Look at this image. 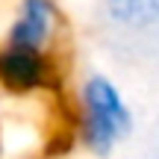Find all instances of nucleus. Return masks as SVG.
Instances as JSON below:
<instances>
[{
  "instance_id": "obj_1",
  "label": "nucleus",
  "mask_w": 159,
  "mask_h": 159,
  "mask_svg": "<svg viewBox=\"0 0 159 159\" xmlns=\"http://www.w3.org/2000/svg\"><path fill=\"white\" fill-rule=\"evenodd\" d=\"M133 133V109L115 80L91 71L77 85V136L89 153L109 156Z\"/></svg>"
},
{
  "instance_id": "obj_4",
  "label": "nucleus",
  "mask_w": 159,
  "mask_h": 159,
  "mask_svg": "<svg viewBox=\"0 0 159 159\" xmlns=\"http://www.w3.org/2000/svg\"><path fill=\"white\" fill-rule=\"evenodd\" d=\"M100 9L121 33H148L159 27V0H100Z\"/></svg>"
},
{
  "instance_id": "obj_2",
  "label": "nucleus",
  "mask_w": 159,
  "mask_h": 159,
  "mask_svg": "<svg viewBox=\"0 0 159 159\" xmlns=\"http://www.w3.org/2000/svg\"><path fill=\"white\" fill-rule=\"evenodd\" d=\"M53 68L47 50L18 44H0V89L12 94H35L53 85Z\"/></svg>"
},
{
  "instance_id": "obj_3",
  "label": "nucleus",
  "mask_w": 159,
  "mask_h": 159,
  "mask_svg": "<svg viewBox=\"0 0 159 159\" xmlns=\"http://www.w3.org/2000/svg\"><path fill=\"white\" fill-rule=\"evenodd\" d=\"M59 33L56 0H18V9L6 27V44L47 50Z\"/></svg>"
}]
</instances>
